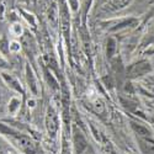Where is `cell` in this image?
Masks as SVG:
<instances>
[{"label": "cell", "instance_id": "obj_1", "mask_svg": "<svg viewBox=\"0 0 154 154\" xmlns=\"http://www.w3.org/2000/svg\"><path fill=\"white\" fill-rule=\"evenodd\" d=\"M150 72H152L150 63L148 60H139V62L131 64V66L127 68V78L128 79L139 78V76H143Z\"/></svg>", "mask_w": 154, "mask_h": 154}, {"label": "cell", "instance_id": "obj_2", "mask_svg": "<svg viewBox=\"0 0 154 154\" xmlns=\"http://www.w3.org/2000/svg\"><path fill=\"white\" fill-rule=\"evenodd\" d=\"M58 8H59V20L62 31L67 38L69 37L70 30V14H69V6L67 4V0H58Z\"/></svg>", "mask_w": 154, "mask_h": 154}, {"label": "cell", "instance_id": "obj_3", "mask_svg": "<svg viewBox=\"0 0 154 154\" xmlns=\"http://www.w3.org/2000/svg\"><path fill=\"white\" fill-rule=\"evenodd\" d=\"M46 128H47V132L51 137H54L58 132V128H59V120H58V115L57 111L49 106L46 113Z\"/></svg>", "mask_w": 154, "mask_h": 154}, {"label": "cell", "instance_id": "obj_4", "mask_svg": "<svg viewBox=\"0 0 154 154\" xmlns=\"http://www.w3.org/2000/svg\"><path fill=\"white\" fill-rule=\"evenodd\" d=\"M16 143L26 154H43L41 148L38 147L31 138H29L26 136H17Z\"/></svg>", "mask_w": 154, "mask_h": 154}, {"label": "cell", "instance_id": "obj_5", "mask_svg": "<svg viewBox=\"0 0 154 154\" xmlns=\"http://www.w3.org/2000/svg\"><path fill=\"white\" fill-rule=\"evenodd\" d=\"M73 142H74V148H75V152L78 154H83V152L88 148V142L85 137L83 136L82 132H79L78 130L75 128L74 131V137H73Z\"/></svg>", "mask_w": 154, "mask_h": 154}, {"label": "cell", "instance_id": "obj_6", "mask_svg": "<svg viewBox=\"0 0 154 154\" xmlns=\"http://www.w3.org/2000/svg\"><path fill=\"white\" fill-rule=\"evenodd\" d=\"M131 2L132 0H109V3L105 6V10H109V11L121 10V9H125L126 6L130 5Z\"/></svg>", "mask_w": 154, "mask_h": 154}, {"label": "cell", "instance_id": "obj_7", "mask_svg": "<svg viewBox=\"0 0 154 154\" xmlns=\"http://www.w3.org/2000/svg\"><path fill=\"white\" fill-rule=\"evenodd\" d=\"M139 147L143 154H154V140L150 138H139Z\"/></svg>", "mask_w": 154, "mask_h": 154}, {"label": "cell", "instance_id": "obj_8", "mask_svg": "<svg viewBox=\"0 0 154 154\" xmlns=\"http://www.w3.org/2000/svg\"><path fill=\"white\" fill-rule=\"evenodd\" d=\"M21 42H22V46H23L25 51H26L27 53L32 54L35 52V48H36L35 47V41H33V38H32V36L30 33H25L22 36Z\"/></svg>", "mask_w": 154, "mask_h": 154}, {"label": "cell", "instance_id": "obj_9", "mask_svg": "<svg viewBox=\"0 0 154 154\" xmlns=\"http://www.w3.org/2000/svg\"><path fill=\"white\" fill-rule=\"evenodd\" d=\"M138 23V20L134 17H130V19H123L121 21H119L113 27H111V31H116V30H121L125 27H130V26H134V25Z\"/></svg>", "mask_w": 154, "mask_h": 154}, {"label": "cell", "instance_id": "obj_10", "mask_svg": "<svg viewBox=\"0 0 154 154\" xmlns=\"http://www.w3.org/2000/svg\"><path fill=\"white\" fill-rule=\"evenodd\" d=\"M131 127L132 130L140 137V138H150V131L148 130L147 127L139 125V123H136V122H131Z\"/></svg>", "mask_w": 154, "mask_h": 154}, {"label": "cell", "instance_id": "obj_11", "mask_svg": "<svg viewBox=\"0 0 154 154\" xmlns=\"http://www.w3.org/2000/svg\"><path fill=\"white\" fill-rule=\"evenodd\" d=\"M2 75H3V79L6 82V84H8L10 88H12L14 90H16V91H19V93H23L20 83H19L12 75H9V74H6V73H3Z\"/></svg>", "mask_w": 154, "mask_h": 154}, {"label": "cell", "instance_id": "obj_12", "mask_svg": "<svg viewBox=\"0 0 154 154\" xmlns=\"http://www.w3.org/2000/svg\"><path fill=\"white\" fill-rule=\"evenodd\" d=\"M26 76H27V83L31 88V90L33 94H37V84H36V78H35V75L32 73V70L30 69V67H27L26 69Z\"/></svg>", "mask_w": 154, "mask_h": 154}, {"label": "cell", "instance_id": "obj_13", "mask_svg": "<svg viewBox=\"0 0 154 154\" xmlns=\"http://www.w3.org/2000/svg\"><path fill=\"white\" fill-rule=\"evenodd\" d=\"M115 52H116V41H115L113 38H109L107 47H106V56H107V58H112Z\"/></svg>", "mask_w": 154, "mask_h": 154}, {"label": "cell", "instance_id": "obj_14", "mask_svg": "<svg viewBox=\"0 0 154 154\" xmlns=\"http://www.w3.org/2000/svg\"><path fill=\"white\" fill-rule=\"evenodd\" d=\"M0 133H3V134H11V136H19L14 130H11L10 127H8L6 125H3V123H0Z\"/></svg>", "mask_w": 154, "mask_h": 154}, {"label": "cell", "instance_id": "obj_15", "mask_svg": "<svg viewBox=\"0 0 154 154\" xmlns=\"http://www.w3.org/2000/svg\"><path fill=\"white\" fill-rule=\"evenodd\" d=\"M0 51H2L3 53H8L10 51V43L8 42L6 38H3V40L0 41Z\"/></svg>", "mask_w": 154, "mask_h": 154}, {"label": "cell", "instance_id": "obj_16", "mask_svg": "<svg viewBox=\"0 0 154 154\" xmlns=\"http://www.w3.org/2000/svg\"><path fill=\"white\" fill-rule=\"evenodd\" d=\"M45 74H46V76H47V82L49 83L51 86H52V89H57V88H58V86H57V82L54 80V78L52 76V74H51L48 70H46Z\"/></svg>", "mask_w": 154, "mask_h": 154}, {"label": "cell", "instance_id": "obj_17", "mask_svg": "<svg viewBox=\"0 0 154 154\" xmlns=\"http://www.w3.org/2000/svg\"><path fill=\"white\" fill-rule=\"evenodd\" d=\"M0 154H12L10 147L6 143H4L3 140H0Z\"/></svg>", "mask_w": 154, "mask_h": 154}, {"label": "cell", "instance_id": "obj_18", "mask_svg": "<svg viewBox=\"0 0 154 154\" xmlns=\"http://www.w3.org/2000/svg\"><path fill=\"white\" fill-rule=\"evenodd\" d=\"M94 109H95V111H96V112L102 113V112H104V110H105V105H104V102H102L101 100H96V101H95V104H94Z\"/></svg>", "mask_w": 154, "mask_h": 154}, {"label": "cell", "instance_id": "obj_19", "mask_svg": "<svg viewBox=\"0 0 154 154\" xmlns=\"http://www.w3.org/2000/svg\"><path fill=\"white\" fill-rule=\"evenodd\" d=\"M19 104H20V101H19L17 99H12V100L10 101V106H9L10 112H14V111L19 107Z\"/></svg>", "mask_w": 154, "mask_h": 154}, {"label": "cell", "instance_id": "obj_20", "mask_svg": "<svg viewBox=\"0 0 154 154\" xmlns=\"http://www.w3.org/2000/svg\"><path fill=\"white\" fill-rule=\"evenodd\" d=\"M68 5L70 6L72 11H78V9H79V0H68Z\"/></svg>", "mask_w": 154, "mask_h": 154}, {"label": "cell", "instance_id": "obj_21", "mask_svg": "<svg viewBox=\"0 0 154 154\" xmlns=\"http://www.w3.org/2000/svg\"><path fill=\"white\" fill-rule=\"evenodd\" d=\"M0 68H9V63L0 56Z\"/></svg>", "mask_w": 154, "mask_h": 154}, {"label": "cell", "instance_id": "obj_22", "mask_svg": "<svg viewBox=\"0 0 154 154\" xmlns=\"http://www.w3.org/2000/svg\"><path fill=\"white\" fill-rule=\"evenodd\" d=\"M17 49H20V45H19V43H16V42L11 43V46H10V51H17Z\"/></svg>", "mask_w": 154, "mask_h": 154}, {"label": "cell", "instance_id": "obj_23", "mask_svg": "<svg viewBox=\"0 0 154 154\" xmlns=\"http://www.w3.org/2000/svg\"><path fill=\"white\" fill-rule=\"evenodd\" d=\"M22 2L27 3V4H32V3H35V2H36V0H22Z\"/></svg>", "mask_w": 154, "mask_h": 154}]
</instances>
